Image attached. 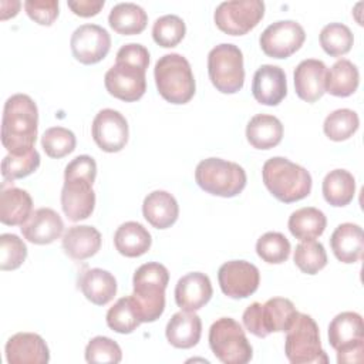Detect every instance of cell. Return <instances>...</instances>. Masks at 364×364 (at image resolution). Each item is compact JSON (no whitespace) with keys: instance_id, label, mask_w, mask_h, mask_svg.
<instances>
[{"instance_id":"obj_1","label":"cell","mask_w":364,"mask_h":364,"mask_svg":"<svg viewBox=\"0 0 364 364\" xmlns=\"http://www.w3.org/2000/svg\"><path fill=\"white\" fill-rule=\"evenodd\" d=\"M38 128V108L27 94L7 98L1 117V144L9 154H20L34 148Z\"/></svg>"},{"instance_id":"obj_2","label":"cell","mask_w":364,"mask_h":364,"mask_svg":"<svg viewBox=\"0 0 364 364\" xmlns=\"http://www.w3.org/2000/svg\"><path fill=\"white\" fill-rule=\"evenodd\" d=\"M168 282L169 272L158 262L144 263L135 270L132 277L134 293L129 296L141 323H152L162 316Z\"/></svg>"},{"instance_id":"obj_3","label":"cell","mask_w":364,"mask_h":364,"mask_svg":"<svg viewBox=\"0 0 364 364\" xmlns=\"http://www.w3.org/2000/svg\"><path fill=\"white\" fill-rule=\"evenodd\" d=\"M263 183L280 202L291 203L304 199L311 191L310 172L283 156H273L263 164Z\"/></svg>"},{"instance_id":"obj_4","label":"cell","mask_w":364,"mask_h":364,"mask_svg":"<svg viewBox=\"0 0 364 364\" xmlns=\"http://www.w3.org/2000/svg\"><path fill=\"white\" fill-rule=\"evenodd\" d=\"M156 90L171 104H186L195 95V78L189 61L178 54L162 55L154 68Z\"/></svg>"},{"instance_id":"obj_5","label":"cell","mask_w":364,"mask_h":364,"mask_svg":"<svg viewBox=\"0 0 364 364\" xmlns=\"http://www.w3.org/2000/svg\"><path fill=\"white\" fill-rule=\"evenodd\" d=\"M284 353L293 364H327L328 358L321 348L320 330L314 318L297 313L286 331Z\"/></svg>"},{"instance_id":"obj_6","label":"cell","mask_w":364,"mask_h":364,"mask_svg":"<svg viewBox=\"0 0 364 364\" xmlns=\"http://www.w3.org/2000/svg\"><path fill=\"white\" fill-rule=\"evenodd\" d=\"M195 181L200 189L210 195L233 198L245 189L246 172L236 162L206 158L196 165Z\"/></svg>"},{"instance_id":"obj_7","label":"cell","mask_w":364,"mask_h":364,"mask_svg":"<svg viewBox=\"0 0 364 364\" xmlns=\"http://www.w3.org/2000/svg\"><path fill=\"white\" fill-rule=\"evenodd\" d=\"M297 310L291 300L284 297L269 299L264 304L255 301L246 307L242 320L249 333L264 338L270 333L287 331L291 326Z\"/></svg>"},{"instance_id":"obj_8","label":"cell","mask_w":364,"mask_h":364,"mask_svg":"<svg viewBox=\"0 0 364 364\" xmlns=\"http://www.w3.org/2000/svg\"><path fill=\"white\" fill-rule=\"evenodd\" d=\"M209 347L223 364H246L253 357L245 330L230 317H220L210 326Z\"/></svg>"},{"instance_id":"obj_9","label":"cell","mask_w":364,"mask_h":364,"mask_svg":"<svg viewBox=\"0 0 364 364\" xmlns=\"http://www.w3.org/2000/svg\"><path fill=\"white\" fill-rule=\"evenodd\" d=\"M208 74L213 87L223 94H235L245 84L243 54L230 43L213 47L208 54Z\"/></svg>"},{"instance_id":"obj_10","label":"cell","mask_w":364,"mask_h":364,"mask_svg":"<svg viewBox=\"0 0 364 364\" xmlns=\"http://www.w3.org/2000/svg\"><path fill=\"white\" fill-rule=\"evenodd\" d=\"M328 343L337 351V363H361L364 353L363 317L343 311L328 324Z\"/></svg>"},{"instance_id":"obj_11","label":"cell","mask_w":364,"mask_h":364,"mask_svg":"<svg viewBox=\"0 0 364 364\" xmlns=\"http://www.w3.org/2000/svg\"><path fill=\"white\" fill-rule=\"evenodd\" d=\"M264 16L262 0L222 1L213 14L216 27L229 36H243L253 30Z\"/></svg>"},{"instance_id":"obj_12","label":"cell","mask_w":364,"mask_h":364,"mask_svg":"<svg viewBox=\"0 0 364 364\" xmlns=\"http://www.w3.org/2000/svg\"><path fill=\"white\" fill-rule=\"evenodd\" d=\"M146 68L141 64L115 58V64L104 77L107 91L125 102L138 101L146 91Z\"/></svg>"},{"instance_id":"obj_13","label":"cell","mask_w":364,"mask_h":364,"mask_svg":"<svg viewBox=\"0 0 364 364\" xmlns=\"http://www.w3.org/2000/svg\"><path fill=\"white\" fill-rule=\"evenodd\" d=\"M304 28L294 20H279L269 24L260 34L262 51L272 58H287L304 43Z\"/></svg>"},{"instance_id":"obj_14","label":"cell","mask_w":364,"mask_h":364,"mask_svg":"<svg viewBox=\"0 0 364 364\" xmlns=\"http://www.w3.org/2000/svg\"><path fill=\"white\" fill-rule=\"evenodd\" d=\"M218 282L225 296L230 299H246L257 290L260 273L250 262L229 260L219 267Z\"/></svg>"},{"instance_id":"obj_15","label":"cell","mask_w":364,"mask_h":364,"mask_svg":"<svg viewBox=\"0 0 364 364\" xmlns=\"http://www.w3.org/2000/svg\"><path fill=\"white\" fill-rule=\"evenodd\" d=\"M91 134L94 142L104 152H119L128 142V122L119 111L104 108L94 117Z\"/></svg>"},{"instance_id":"obj_16","label":"cell","mask_w":364,"mask_h":364,"mask_svg":"<svg viewBox=\"0 0 364 364\" xmlns=\"http://www.w3.org/2000/svg\"><path fill=\"white\" fill-rule=\"evenodd\" d=\"M71 53L77 61L90 65L100 63L111 48L108 31L98 24H81L70 40Z\"/></svg>"},{"instance_id":"obj_17","label":"cell","mask_w":364,"mask_h":364,"mask_svg":"<svg viewBox=\"0 0 364 364\" xmlns=\"http://www.w3.org/2000/svg\"><path fill=\"white\" fill-rule=\"evenodd\" d=\"M9 364H46L50 361V350L41 336L36 333H16L4 347Z\"/></svg>"},{"instance_id":"obj_18","label":"cell","mask_w":364,"mask_h":364,"mask_svg":"<svg viewBox=\"0 0 364 364\" xmlns=\"http://www.w3.org/2000/svg\"><path fill=\"white\" fill-rule=\"evenodd\" d=\"M252 94L259 104L277 105L287 94L286 74L279 65L263 64L253 75Z\"/></svg>"},{"instance_id":"obj_19","label":"cell","mask_w":364,"mask_h":364,"mask_svg":"<svg viewBox=\"0 0 364 364\" xmlns=\"http://www.w3.org/2000/svg\"><path fill=\"white\" fill-rule=\"evenodd\" d=\"M61 208L71 222L84 220L91 216L95 208L92 183L80 179L64 181L61 189Z\"/></svg>"},{"instance_id":"obj_20","label":"cell","mask_w":364,"mask_h":364,"mask_svg":"<svg viewBox=\"0 0 364 364\" xmlns=\"http://www.w3.org/2000/svg\"><path fill=\"white\" fill-rule=\"evenodd\" d=\"M26 240L34 245H48L57 240L64 230L61 216L51 208H38L20 228Z\"/></svg>"},{"instance_id":"obj_21","label":"cell","mask_w":364,"mask_h":364,"mask_svg":"<svg viewBox=\"0 0 364 364\" xmlns=\"http://www.w3.org/2000/svg\"><path fill=\"white\" fill-rule=\"evenodd\" d=\"M210 279L202 272H191L182 276L175 286V301L181 310L196 311L212 297Z\"/></svg>"},{"instance_id":"obj_22","label":"cell","mask_w":364,"mask_h":364,"mask_svg":"<svg viewBox=\"0 0 364 364\" xmlns=\"http://www.w3.org/2000/svg\"><path fill=\"white\" fill-rule=\"evenodd\" d=\"M327 67L321 60L307 58L299 63L294 68V90L300 100L306 102H316L323 97L326 84Z\"/></svg>"},{"instance_id":"obj_23","label":"cell","mask_w":364,"mask_h":364,"mask_svg":"<svg viewBox=\"0 0 364 364\" xmlns=\"http://www.w3.org/2000/svg\"><path fill=\"white\" fill-rule=\"evenodd\" d=\"M78 287L85 299L97 306L108 304L117 294L114 274L100 267H84L78 274Z\"/></svg>"},{"instance_id":"obj_24","label":"cell","mask_w":364,"mask_h":364,"mask_svg":"<svg viewBox=\"0 0 364 364\" xmlns=\"http://www.w3.org/2000/svg\"><path fill=\"white\" fill-rule=\"evenodd\" d=\"M202 334V321L195 311L175 313L165 328L166 340L176 348H192L198 344Z\"/></svg>"},{"instance_id":"obj_25","label":"cell","mask_w":364,"mask_h":364,"mask_svg":"<svg viewBox=\"0 0 364 364\" xmlns=\"http://www.w3.org/2000/svg\"><path fill=\"white\" fill-rule=\"evenodd\" d=\"M330 246L337 260L343 263L358 262L364 250V236L361 226L350 222L338 225L331 233Z\"/></svg>"},{"instance_id":"obj_26","label":"cell","mask_w":364,"mask_h":364,"mask_svg":"<svg viewBox=\"0 0 364 364\" xmlns=\"http://www.w3.org/2000/svg\"><path fill=\"white\" fill-rule=\"evenodd\" d=\"M142 215L154 228L166 229L176 222L179 216V206L169 192L154 191L144 199Z\"/></svg>"},{"instance_id":"obj_27","label":"cell","mask_w":364,"mask_h":364,"mask_svg":"<svg viewBox=\"0 0 364 364\" xmlns=\"http://www.w3.org/2000/svg\"><path fill=\"white\" fill-rule=\"evenodd\" d=\"M101 233L88 225L71 226L63 235V249L74 260H85L101 247Z\"/></svg>"},{"instance_id":"obj_28","label":"cell","mask_w":364,"mask_h":364,"mask_svg":"<svg viewBox=\"0 0 364 364\" xmlns=\"http://www.w3.org/2000/svg\"><path fill=\"white\" fill-rule=\"evenodd\" d=\"M246 138L256 149L274 148L283 138V124L274 115L257 114L247 122Z\"/></svg>"},{"instance_id":"obj_29","label":"cell","mask_w":364,"mask_h":364,"mask_svg":"<svg viewBox=\"0 0 364 364\" xmlns=\"http://www.w3.org/2000/svg\"><path fill=\"white\" fill-rule=\"evenodd\" d=\"M33 213L30 193L20 188H3L0 193V222L9 226H21Z\"/></svg>"},{"instance_id":"obj_30","label":"cell","mask_w":364,"mask_h":364,"mask_svg":"<svg viewBox=\"0 0 364 364\" xmlns=\"http://www.w3.org/2000/svg\"><path fill=\"white\" fill-rule=\"evenodd\" d=\"M114 245L122 256L139 257L149 250L152 237L144 225L129 220L119 225V228L115 230Z\"/></svg>"},{"instance_id":"obj_31","label":"cell","mask_w":364,"mask_h":364,"mask_svg":"<svg viewBox=\"0 0 364 364\" xmlns=\"http://www.w3.org/2000/svg\"><path fill=\"white\" fill-rule=\"evenodd\" d=\"M360 73L355 64L347 58L336 61L326 74L324 91L334 97H348L358 88Z\"/></svg>"},{"instance_id":"obj_32","label":"cell","mask_w":364,"mask_h":364,"mask_svg":"<svg viewBox=\"0 0 364 364\" xmlns=\"http://www.w3.org/2000/svg\"><path fill=\"white\" fill-rule=\"evenodd\" d=\"M290 233L299 240H314L321 236L326 226V215L313 206H306L294 210L287 222Z\"/></svg>"},{"instance_id":"obj_33","label":"cell","mask_w":364,"mask_h":364,"mask_svg":"<svg viewBox=\"0 0 364 364\" xmlns=\"http://www.w3.org/2000/svg\"><path fill=\"white\" fill-rule=\"evenodd\" d=\"M108 23L115 33L134 36L145 30L148 16L145 10L135 3H118L111 9Z\"/></svg>"},{"instance_id":"obj_34","label":"cell","mask_w":364,"mask_h":364,"mask_svg":"<svg viewBox=\"0 0 364 364\" xmlns=\"http://www.w3.org/2000/svg\"><path fill=\"white\" fill-rule=\"evenodd\" d=\"M321 191L327 203L341 208L353 200L355 193V179L353 173L346 169H334L324 176Z\"/></svg>"},{"instance_id":"obj_35","label":"cell","mask_w":364,"mask_h":364,"mask_svg":"<svg viewBox=\"0 0 364 364\" xmlns=\"http://www.w3.org/2000/svg\"><path fill=\"white\" fill-rule=\"evenodd\" d=\"M358 125L360 119L355 111L350 108H340L326 117L323 131L328 139L340 142L353 136L358 129Z\"/></svg>"},{"instance_id":"obj_36","label":"cell","mask_w":364,"mask_h":364,"mask_svg":"<svg viewBox=\"0 0 364 364\" xmlns=\"http://www.w3.org/2000/svg\"><path fill=\"white\" fill-rule=\"evenodd\" d=\"M320 46L331 57L347 54L354 43L351 30L343 23H330L320 31Z\"/></svg>"},{"instance_id":"obj_37","label":"cell","mask_w":364,"mask_h":364,"mask_svg":"<svg viewBox=\"0 0 364 364\" xmlns=\"http://www.w3.org/2000/svg\"><path fill=\"white\" fill-rule=\"evenodd\" d=\"M107 324L119 334H129L141 324L131 296L118 299L115 304L109 307L107 311Z\"/></svg>"},{"instance_id":"obj_38","label":"cell","mask_w":364,"mask_h":364,"mask_svg":"<svg viewBox=\"0 0 364 364\" xmlns=\"http://www.w3.org/2000/svg\"><path fill=\"white\" fill-rule=\"evenodd\" d=\"M290 242L280 232H266L256 242L257 256L270 264L284 263L290 256Z\"/></svg>"},{"instance_id":"obj_39","label":"cell","mask_w":364,"mask_h":364,"mask_svg":"<svg viewBox=\"0 0 364 364\" xmlns=\"http://www.w3.org/2000/svg\"><path fill=\"white\" fill-rule=\"evenodd\" d=\"M40 166V154L36 148L20 152L9 154L1 161V176L4 181H14L31 175Z\"/></svg>"},{"instance_id":"obj_40","label":"cell","mask_w":364,"mask_h":364,"mask_svg":"<svg viewBox=\"0 0 364 364\" xmlns=\"http://www.w3.org/2000/svg\"><path fill=\"white\" fill-rule=\"evenodd\" d=\"M293 260L303 273L316 274L326 267L327 253L320 242L303 240L296 246Z\"/></svg>"},{"instance_id":"obj_41","label":"cell","mask_w":364,"mask_h":364,"mask_svg":"<svg viewBox=\"0 0 364 364\" xmlns=\"http://www.w3.org/2000/svg\"><path fill=\"white\" fill-rule=\"evenodd\" d=\"M186 27L183 20L176 14H165L155 20L152 26L154 41L165 48L178 46L185 37Z\"/></svg>"},{"instance_id":"obj_42","label":"cell","mask_w":364,"mask_h":364,"mask_svg":"<svg viewBox=\"0 0 364 364\" xmlns=\"http://www.w3.org/2000/svg\"><path fill=\"white\" fill-rule=\"evenodd\" d=\"M75 135L64 127L47 128L41 136V148L50 158H63L75 149Z\"/></svg>"},{"instance_id":"obj_43","label":"cell","mask_w":364,"mask_h":364,"mask_svg":"<svg viewBox=\"0 0 364 364\" xmlns=\"http://www.w3.org/2000/svg\"><path fill=\"white\" fill-rule=\"evenodd\" d=\"M27 257L26 243L14 233H3L0 236V269L16 270Z\"/></svg>"},{"instance_id":"obj_44","label":"cell","mask_w":364,"mask_h":364,"mask_svg":"<svg viewBox=\"0 0 364 364\" xmlns=\"http://www.w3.org/2000/svg\"><path fill=\"white\" fill-rule=\"evenodd\" d=\"M87 363H111L117 364L122 360V351L117 341L105 336L91 338L85 347Z\"/></svg>"},{"instance_id":"obj_45","label":"cell","mask_w":364,"mask_h":364,"mask_svg":"<svg viewBox=\"0 0 364 364\" xmlns=\"http://www.w3.org/2000/svg\"><path fill=\"white\" fill-rule=\"evenodd\" d=\"M27 16L41 26H51L58 17L57 0H27L24 1Z\"/></svg>"},{"instance_id":"obj_46","label":"cell","mask_w":364,"mask_h":364,"mask_svg":"<svg viewBox=\"0 0 364 364\" xmlns=\"http://www.w3.org/2000/svg\"><path fill=\"white\" fill-rule=\"evenodd\" d=\"M97 176V164L90 155H78L70 161L64 169V181L80 179L94 183Z\"/></svg>"},{"instance_id":"obj_47","label":"cell","mask_w":364,"mask_h":364,"mask_svg":"<svg viewBox=\"0 0 364 364\" xmlns=\"http://www.w3.org/2000/svg\"><path fill=\"white\" fill-rule=\"evenodd\" d=\"M71 11L80 17H91L101 11L105 1L104 0H75L67 3Z\"/></svg>"},{"instance_id":"obj_48","label":"cell","mask_w":364,"mask_h":364,"mask_svg":"<svg viewBox=\"0 0 364 364\" xmlns=\"http://www.w3.org/2000/svg\"><path fill=\"white\" fill-rule=\"evenodd\" d=\"M21 3L20 1H1V20H7L9 17H14L18 13Z\"/></svg>"}]
</instances>
